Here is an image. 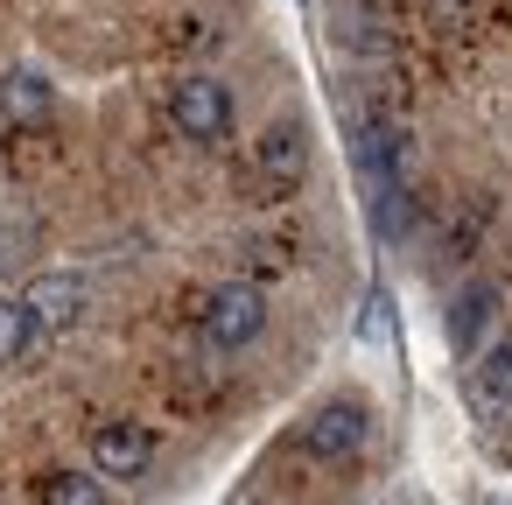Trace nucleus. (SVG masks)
<instances>
[{
	"instance_id": "obj_7",
	"label": "nucleus",
	"mask_w": 512,
	"mask_h": 505,
	"mask_svg": "<svg viewBox=\"0 0 512 505\" xmlns=\"http://www.w3.org/2000/svg\"><path fill=\"white\" fill-rule=\"evenodd\" d=\"M22 302H29V316L50 323V330H71V323L85 316V288H78V281H57V274H43Z\"/></svg>"
},
{
	"instance_id": "obj_1",
	"label": "nucleus",
	"mask_w": 512,
	"mask_h": 505,
	"mask_svg": "<svg viewBox=\"0 0 512 505\" xmlns=\"http://www.w3.org/2000/svg\"><path fill=\"white\" fill-rule=\"evenodd\" d=\"M169 120L190 134V141H225L232 134V92L218 78H183L169 92Z\"/></svg>"
},
{
	"instance_id": "obj_9",
	"label": "nucleus",
	"mask_w": 512,
	"mask_h": 505,
	"mask_svg": "<svg viewBox=\"0 0 512 505\" xmlns=\"http://www.w3.org/2000/svg\"><path fill=\"white\" fill-rule=\"evenodd\" d=\"M29 337H36L29 302H22V295H0V365H15V358L29 351Z\"/></svg>"
},
{
	"instance_id": "obj_11",
	"label": "nucleus",
	"mask_w": 512,
	"mask_h": 505,
	"mask_svg": "<svg viewBox=\"0 0 512 505\" xmlns=\"http://www.w3.org/2000/svg\"><path fill=\"white\" fill-rule=\"evenodd\" d=\"M477 386H484V400H512V337H498V344L484 351Z\"/></svg>"
},
{
	"instance_id": "obj_3",
	"label": "nucleus",
	"mask_w": 512,
	"mask_h": 505,
	"mask_svg": "<svg viewBox=\"0 0 512 505\" xmlns=\"http://www.w3.org/2000/svg\"><path fill=\"white\" fill-rule=\"evenodd\" d=\"M302 449L309 456H358L365 449V407L358 400H330L302 421Z\"/></svg>"
},
{
	"instance_id": "obj_4",
	"label": "nucleus",
	"mask_w": 512,
	"mask_h": 505,
	"mask_svg": "<svg viewBox=\"0 0 512 505\" xmlns=\"http://www.w3.org/2000/svg\"><path fill=\"white\" fill-rule=\"evenodd\" d=\"M148 456H155V435H148L141 421H106V428L92 435V470H99V477H141Z\"/></svg>"
},
{
	"instance_id": "obj_5",
	"label": "nucleus",
	"mask_w": 512,
	"mask_h": 505,
	"mask_svg": "<svg viewBox=\"0 0 512 505\" xmlns=\"http://www.w3.org/2000/svg\"><path fill=\"white\" fill-rule=\"evenodd\" d=\"M253 169H260L267 183H302V169H309V141H302V127H267L260 148H253Z\"/></svg>"
},
{
	"instance_id": "obj_10",
	"label": "nucleus",
	"mask_w": 512,
	"mask_h": 505,
	"mask_svg": "<svg viewBox=\"0 0 512 505\" xmlns=\"http://www.w3.org/2000/svg\"><path fill=\"white\" fill-rule=\"evenodd\" d=\"M43 505H106V491L85 470H50L43 477Z\"/></svg>"
},
{
	"instance_id": "obj_6",
	"label": "nucleus",
	"mask_w": 512,
	"mask_h": 505,
	"mask_svg": "<svg viewBox=\"0 0 512 505\" xmlns=\"http://www.w3.org/2000/svg\"><path fill=\"white\" fill-rule=\"evenodd\" d=\"M0 113H8L15 127H43L57 113V85H43L36 71H8L0 78Z\"/></svg>"
},
{
	"instance_id": "obj_2",
	"label": "nucleus",
	"mask_w": 512,
	"mask_h": 505,
	"mask_svg": "<svg viewBox=\"0 0 512 505\" xmlns=\"http://www.w3.org/2000/svg\"><path fill=\"white\" fill-rule=\"evenodd\" d=\"M197 323H204V344L239 351V344H253V337L267 330V302H260V288H218Z\"/></svg>"
},
{
	"instance_id": "obj_8",
	"label": "nucleus",
	"mask_w": 512,
	"mask_h": 505,
	"mask_svg": "<svg viewBox=\"0 0 512 505\" xmlns=\"http://www.w3.org/2000/svg\"><path fill=\"white\" fill-rule=\"evenodd\" d=\"M491 302H498L491 281H470V288L456 295V316H449V344H456V351H477V330L491 323Z\"/></svg>"
}]
</instances>
